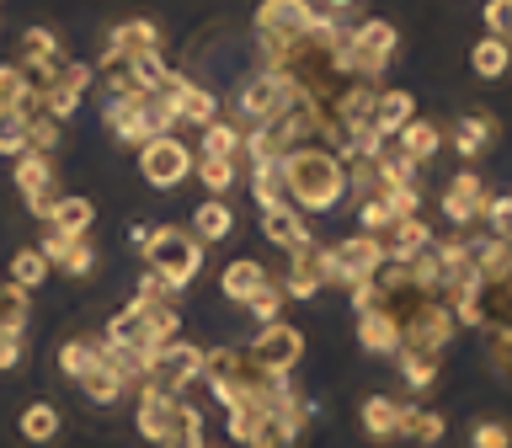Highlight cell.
Instances as JSON below:
<instances>
[{
	"mask_svg": "<svg viewBox=\"0 0 512 448\" xmlns=\"http://www.w3.org/2000/svg\"><path fill=\"white\" fill-rule=\"evenodd\" d=\"M278 171H283V198L299 214H331L347 198V166L326 144H304V150L283 155Z\"/></svg>",
	"mask_w": 512,
	"mask_h": 448,
	"instance_id": "obj_1",
	"label": "cell"
},
{
	"mask_svg": "<svg viewBox=\"0 0 512 448\" xmlns=\"http://www.w3.org/2000/svg\"><path fill=\"white\" fill-rule=\"evenodd\" d=\"M395 48H400V32L384 22V16H368V22L347 27L342 38H336L331 59H336V70H342L347 80H379L384 70H390Z\"/></svg>",
	"mask_w": 512,
	"mask_h": 448,
	"instance_id": "obj_2",
	"label": "cell"
},
{
	"mask_svg": "<svg viewBox=\"0 0 512 448\" xmlns=\"http://www.w3.org/2000/svg\"><path fill=\"white\" fill-rule=\"evenodd\" d=\"M310 27H315L310 0H262L256 6V48H262V64L283 59L294 43H304Z\"/></svg>",
	"mask_w": 512,
	"mask_h": 448,
	"instance_id": "obj_3",
	"label": "cell"
},
{
	"mask_svg": "<svg viewBox=\"0 0 512 448\" xmlns=\"http://www.w3.org/2000/svg\"><path fill=\"white\" fill-rule=\"evenodd\" d=\"M262 379L267 374L251 363L246 347H208L203 352V384H208V395H214L224 411H230L235 400H246Z\"/></svg>",
	"mask_w": 512,
	"mask_h": 448,
	"instance_id": "obj_4",
	"label": "cell"
},
{
	"mask_svg": "<svg viewBox=\"0 0 512 448\" xmlns=\"http://www.w3.org/2000/svg\"><path fill=\"white\" fill-rule=\"evenodd\" d=\"M144 256H150V272H160L171 288H187L203 272V246L192 240V230H176V224H155Z\"/></svg>",
	"mask_w": 512,
	"mask_h": 448,
	"instance_id": "obj_5",
	"label": "cell"
},
{
	"mask_svg": "<svg viewBox=\"0 0 512 448\" xmlns=\"http://www.w3.org/2000/svg\"><path fill=\"white\" fill-rule=\"evenodd\" d=\"M288 102H294V86H288L278 70H256V75L240 80V91H235V112H240V123H251V128L272 123Z\"/></svg>",
	"mask_w": 512,
	"mask_h": 448,
	"instance_id": "obj_6",
	"label": "cell"
},
{
	"mask_svg": "<svg viewBox=\"0 0 512 448\" xmlns=\"http://www.w3.org/2000/svg\"><path fill=\"white\" fill-rule=\"evenodd\" d=\"M384 262V246H379V235H347V240H336L331 246V288H347V294H358V288L379 272Z\"/></svg>",
	"mask_w": 512,
	"mask_h": 448,
	"instance_id": "obj_7",
	"label": "cell"
},
{
	"mask_svg": "<svg viewBox=\"0 0 512 448\" xmlns=\"http://www.w3.org/2000/svg\"><path fill=\"white\" fill-rule=\"evenodd\" d=\"M251 363L262 368V374H278V379H288L299 368V358H304V331L299 326H288V320H272V326H256V336H251Z\"/></svg>",
	"mask_w": 512,
	"mask_h": 448,
	"instance_id": "obj_8",
	"label": "cell"
},
{
	"mask_svg": "<svg viewBox=\"0 0 512 448\" xmlns=\"http://www.w3.org/2000/svg\"><path fill=\"white\" fill-rule=\"evenodd\" d=\"M454 331H459V320H454V310H448L443 299H422L416 310L400 320V347H411V352H438L454 342Z\"/></svg>",
	"mask_w": 512,
	"mask_h": 448,
	"instance_id": "obj_9",
	"label": "cell"
},
{
	"mask_svg": "<svg viewBox=\"0 0 512 448\" xmlns=\"http://www.w3.org/2000/svg\"><path fill=\"white\" fill-rule=\"evenodd\" d=\"M192 150L176 134H160V139H150V144H139V176L150 187H160V192H171V187H182L187 176H192Z\"/></svg>",
	"mask_w": 512,
	"mask_h": 448,
	"instance_id": "obj_10",
	"label": "cell"
},
{
	"mask_svg": "<svg viewBox=\"0 0 512 448\" xmlns=\"http://www.w3.org/2000/svg\"><path fill=\"white\" fill-rule=\"evenodd\" d=\"M192 379H203V347L192 342H166L150 352V368H144V384L166 395H182Z\"/></svg>",
	"mask_w": 512,
	"mask_h": 448,
	"instance_id": "obj_11",
	"label": "cell"
},
{
	"mask_svg": "<svg viewBox=\"0 0 512 448\" xmlns=\"http://www.w3.org/2000/svg\"><path fill=\"white\" fill-rule=\"evenodd\" d=\"M16 192H22V203H27V214L32 219H43L48 224V214H54V203L64 198L59 192V171H54V160L48 155H16Z\"/></svg>",
	"mask_w": 512,
	"mask_h": 448,
	"instance_id": "obj_12",
	"label": "cell"
},
{
	"mask_svg": "<svg viewBox=\"0 0 512 448\" xmlns=\"http://www.w3.org/2000/svg\"><path fill=\"white\" fill-rule=\"evenodd\" d=\"M320 288H331V246H320V240L310 235L299 251H288L283 299H315Z\"/></svg>",
	"mask_w": 512,
	"mask_h": 448,
	"instance_id": "obj_13",
	"label": "cell"
},
{
	"mask_svg": "<svg viewBox=\"0 0 512 448\" xmlns=\"http://www.w3.org/2000/svg\"><path fill=\"white\" fill-rule=\"evenodd\" d=\"M486 203H491V192L475 171H459L454 182L443 187V214H448L454 230H470L475 219H486Z\"/></svg>",
	"mask_w": 512,
	"mask_h": 448,
	"instance_id": "obj_14",
	"label": "cell"
},
{
	"mask_svg": "<svg viewBox=\"0 0 512 448\" xmlns=\"http://www.w3.org/2000/svg\"><path fill=\"white\" fill-rule=\"evenodd\" d=\"M160 48V27L150 16H134V22H118L107 32V48H102V64H123L134 54H155Z\"/></svg>",
	"mask_w": 512,
	"mask_h": 448,
	"instance_id": "obj_15",
	"label": "cell"
},
{
	"mask_svg": "<svg viewBox=\"0 0 512 448\" xmlns=\"http://www.w3.org/2000/svg\"><path fill=\"white\" fill-rule=\"evenodd\" d=\"M91 80H96L91 64H64V70L48 80V118H54V123L70 118V112L80 107V96L91 91Z\"/></svg>",
	"mask_w": 512,
	"mask_h": 448,
	"instance_id": "obj_16",
	"label": "cell"
},
{
	"mask_svg": "<svg viewBox=\"0 0 512 448\" xmlns=\"http://www.w3.org/2000/svg\"><path fill=\"white\" fill-rule=\"evenodd\" d=\"M171 107H176V123L208 128V123L219 118V96L208 91V86H198V80H187V75L171 80Z\"/></svg>",
	"mask_w": 512,
	"mask_h": 448,
	"instance_id": "obj_17",
	"label": "cell"
},
{
	"mask_svg": "<svg viewBox=\"0 0 512 448\" xmlns=\"http://www.w3.org/2000/svg\"><path fill=\"white\" fill-rule=\"evenodd\" d=\"M38 251L48 256V267L70 272V278H86V272H96V246H91V235H86V240H70V235H54V230H48Z\"/></svg>",
	"mask_w": 512,
	"mask_h": 448,
	"instance_id": "obj_18",
	"label": "cell"
},
{
	"mask_svg": "<svg viewBox=\"0 0 512 448\" xmlns=\"http://www.w3.org/2000/svg\"><path fill=\"white\" fill-rule=\"evenodd\" d=\"M176 400H182V395H166V390H150V384H139V411H134L139 438H150V443L166 438L171 422H176Z\"/></svg>",
	"mask_w": 512,
	"mask_h": 448,
	"instance_id": "obj_19",
	"label": "cell"
},
{
	"mask_svg": "<svg viewBox=\"0 0 512 448\" xmlns=\"http://www.w3.org/2000/svg\"><path fill=\"white\" fill-rule=\"evenodd\" d=\"M390 144H395V155H406V160H411V166H427V160L443 150V128H438V123H427V118H411Z\"/></svg>",
	"mask_w": 512,
	"mask_h": 448,
	"instance_id": "obj_20",
	"label": "cell"
},
{
	"mask_svg": "<svg viewBox=\"0 0 512 448\" xmlns=\"http://www.w3.org/2000/svg\"><path fill=\"white\" fill-rule=\"evenodd\" d=\"M262 235H267L278 251H299L304 240H310V224H304L299 208L278 203V208H262Z\"/></svg>",
	"mask_w": 512,
	"mask_h": 448,
	"instance_id": "obj_21",
	"label": "cell"
},
{
	"mask_svg": "<svg viewBox=\"0 0 512 448\" xmlns=\"http://www.w3.org/2000/svg\"><path fill=\"white\" fill-rule=\"evenodd\" d=\"M267 283H272V278H267V267H262V262H251V256H240V262H230V267L219 272V294H224V299H235V304H251Z\"/></svg>",
	"mask_w": 512,
	"mask_h": 448,
	"instance_id": "obj_22",
	"label": "cell"
},
{
	"mask_svg": "<svg viewBox=\"0 0 512 448\" xmlns=\"http://www.w3.org/2000/svg\"><path fill=\"white\" fill-rule=\"evenodd\" d=\"M96 224V203L80 198V192H64V198L54 203V214H48V230L54 235H70V240H86Z\"/></svg>",
	"mask_w": 512,
	"mask_h": 448,
	"instance_id": "obj_23",
	"label": "cell"
},
{
	"mask_svg": "<svg viewBox=\"0 0 512 448\" xmlns=\"http://www.w3.org/2000/svg\"><path fill=\"white\" fill-rule=\"evenodd\" d=\"M230 230H235V208L224 198H203L192 208V240L198 246H219V240H230Z\"/></svg>",
	"mask_w": 512,
	"mask_h": 448,
	"instance_id": "obj_24",
	"label": "cell"
},
{
	"mask_svg": "<svg viewBox=\"0 0 512 448\" xmlns=\"http://www.w3.org/2000/svg\"><path fill=\"white\" fill-rule=\"evenodd\" d=\"M379 246H384L390 262H416V256L432 246V230L422 219H400V224H390V230L379 235Z\"/></svg>",
	"mask_w": 512,
	"mask_h": 448,
	"instance_id": "obj_25",
	"label": "cell"
},
{
	"mask_svg": "<svg viewBox=\"0 0 512 448\" xmlns=\"http://www.w3.org/2000/svg\"><path fill=\"white\" fill-rule=\"evenodd\" d=\"M358 342H363V352L395 358L400 352V320L384 315V310H358Z\"/></svg>",
	"mask_w": 512,
	"mask_h": 448,
	"instance_id": "obj_26",
	"label": "cell"
},
{
	"mask_svg": "<svg viewBox=\"0 0 512 448\" xmlns=\"http://www.w3.org/2000/svg\"><path fill=\"white\" fill-rule=\"evenodd\" d=\"M400 416H406V406H400V400H390V395H368V400H363V432H368L374 443L400 438Z\"/></svg>",
	"mask_w": 512,
	"mask_h": 448,
	"instance_id": "obj_27",
	"label": "cell"
},
{
	"mask_svg": "<svg viewBox=\"0 0 512 448\" xmlns=\"http://www.w3.org/2000/svg\"><path fill=\"white\" fill-rule=\"evenodd\" d=\"M128 80H134L139 96H160V91H171L176 70L160 59V48H155V54H134V59H128Z\"/></svg>",
	"mask_w": 512,
	"mask_h": 448,
	"instance_id": "obj_28",
	"label": "cell"
},
{
	"mask_svg": "<svg viewBox=\"0 0 512 448\" xmlns=\"http://www.w3.org/2000/svg\"><path fill=\"white\" fill-rule=\"evenodd\" d=\"M107 342H118V347H134V352H144V358H150L155 352V342H150V326H144V315L134 310V304H123L118 315L107 320Z\"/></svg>",
	"mask_w": 512,
	"mask_h": 448,
	"instance_id": "obj_29",
	"label": "cell"
},
{
	"mask_svg": "<svg viewBox=\"0 0 512 448\" xmlns=\"http://www.w3.org/2000/svg\"><path fill=\"white\" fill-rule=\"evenodd\" d=\"M411 118H416L411 91H379V102H374V134L395 139V134H400V128H406Z\"/></svg>",
	"mask_w": 512,
	"mask_h": 448,
	"instance_id": "obj_30",
	"label": "cell"
},
{
	"mask_svg": "<svg viewBox=\"0 0 512 448\" xmlns=\"http://www.w3.org/2000/svg\"><path fill=\"white\" fill-rule=\"evenodd\" d=\"M491 139H496V118H491V112H470V118L454 123V150H459L464 160L486 155Z\"/></svg>",
	"mask_w": 512,
	"mask_h": 448,
	"instance_id": "obj_31",
	"label": "cell"
},
{
	"mask_svg": "<svg viewBox=\"0 0 512 448\" xmlns=\"http://www.w3.org/2000/svg\"><path fill=\"white\" fill-rule=\"evenodd\" d=\"M6 283H16L22 294H32V288L48 283V256L38 246H16L11 251V267H6Z\"/></svg>",
	"mask_w": 512,
	"mask_h": 448,
	"instance_id": "obj_32",
	"label": "cell"
},
{
	"mask_svg": "<svg viewBox=\"0 0 512 448\" xmlns=\"http://www.w3.org/2000/svg\"><path fill=\"white\" fill-rule=\"evenodd\" d=\"M443 432H448V422L432 406H406V416H400V438H411L416 448L443 443Z\"/></svg>",
	"mask_w": 512,
	"mask_h": 448,
	"instance_id": "obj_33",
	"label": "cell"
},
{
	"mask_svg": "<svg viewBox=\"0 0 512 448\" xmlns=\"http://www.w3.org/2000/svg\"><path fill=\"white\" fill-rule=\"evenodd\" d=\"M470 70H475V80H502V75L512 70V43L480 38V43L470 48Z\"/></svg>",
	"mask_w": 512,
	"mask_h": 448,
	"instance_id": "obj_34",
	"label": "cell"
},
{
	"mask_svg": "<svg viewBox=\"0 0 512 448\" xmlns=\"http://www.w3.org/2000/svg\"><path fill=\"white\" fill-rule=\"evenodd\" d=\"M59 422H64V416H59L54 400H32L16 427H22V438H27V443H54V438H59Z\"/></svg>",
	"mask_w": 512,
	"mask_h": 448,
	"instance_id": "obj_35",
	"label": "cell"
},
{
	"mask_svg": "<svg viewBox=\"0 0 512 448\" xmlns=\"http://www.w3.org/2000/svg\"><path fill=\"white\" fill-rule=\"evenodd\" d=\"M160 448H208L203 443V411L187 406V400H176V422H171L166 438H160Z\"/></svg>",
	"mask_w": 512,
	"mask_h": 448,
	"instance_id": "obj_36",
	"label": "cell"
},
{
	"mask_svg": "<svg viewBox=\"0 0 512 448\" xmlns=\"http://www.w3.org/2000/svg\"><path fill=\"white\" fill-rule=\"evenodd\" d=\"M59 368H64V379H86L91 368H96V336H70V342L59 347Z\"/></svg>",
	"mask_w": 512,
	"mask_h": 448,
	"instance_id": "obj_37",
	"label": "cell"
},
{
	"mask_svg": "<svg viewBox=\"0 0 512 448\" xmlns=\"http://www.w3.org/2000/svg\"><path fill=\"white\" fill-rule=\"evenodd\" d=\"M395 363H400V379H406L411 390H432V384H438V358H432V352L400 347V352H395Z\"/></svg>",
	"mask_w": 512,
	"mask_h": 448,
	"instance_id": "obj_38",
	"label": "cell"
},
{
	"mask_svg": "<svg viewBox=\"0 0 512 448\" xmlns=\"http://www.w3.org/2000/svg\"><path fill=\"white\" fill-rule=\"evenodd\" d=\"M80 390H86V395L96 400V406H118V400L128 395V384H123L118 374H112V368H107L102 358H96V368H91L86 379H80Z\"/></svg>",
	"mask_w": 512,
	"mask_h": 448,
	"instance_id": "obj_39",
	"label": "cell"
},
{
	"mask_svg": "<svg viewBox=\"0 0 512 448\" xmlns=\"http://www.w3.org/2000/svg\"><path fill=\"white\" fill-rule=\"evenodd\" d=\"M32 139V118L22 107H0V155H27Z\"/></svg>",
	"mask_w": 512,
	"mask_h": 448,
	"instance_id": "obj_40",
	"label": "cell"
},
{
	"mask_svg": "<svg viewBox=\"0 0 512 448\" xmlns=\"http://www.w3.org/2000/svg\"><path fill=\"white\" fill-rule=\"evenodd\" d=\"M240 139H246V134H240L235 123L214 118V123L203 128V160H235L240 155Z\"/></svg>",
	"mask_w": 512,
	"mask_h": 448,
	"instance_id": "obj_41",
	"label": "cell"
},
{
	"mask_svg": "<svg viewBox=\"0 0 512 448\" xmlns=\"http://www.w3.org/2000/svg\"><path fill=\"white\" fill-rule=\"evenodd\" d=\"M251 198H256V208H278V203H288V198H283V171H278V160H262V166H251Z\"/></svg>",
	"mask_w": 512,
	"mask_h": 448,
	"instance_id": "obj_42",
	"label": "cell"
},
{
	"mask_svg": "<svg viewBox=\"0 0 512 448\" xmlns=\"http://www.w3.org/2000/svg\"><path fill=\"white\" fill-rule=\"evenodd\" d=\"M27 315H32V299L16 283H0V331H27Z\"/></svg>",
	"mask_w": 512,
	"mask_h": 448,
	"instance_id": "obj_43",
	"label": "cell"
},
{
	"mask_svg": "<svg viewBox=\"0 0 512 448\" xmlns=\"http://www.w3.org/2000/svg\"><path fill=\"white\" fill-rule=\"evenodd\" d=\"M192 176H198V182L208 187V198H224V192H230L235 187V160H203L198 155V166H192Z\"/></svg>",
	"mask_w": 512,
	"mask_h": 448,
	"instance_id": "obj_44",
	"label": "cell"
},
{
	"mask_svg": "<svg viewBox=\"0 0 512 448\" xmlns=\"http://www.w3.org/2000/svg\"><path fill=\"white\" fill-rule=\"evenodd\" d=\"M470 448H512V422H502V416L470 422Z\"/></svg>",
	"mask_w": 512,
	"mask_h": 448,
	"instance_id": "obj_45",
	"label": "cell"
},
{
	"mask_svg": "<svg viewBox=\"0 0 512 448\" xmlns=\"http://www.w3.org/2000/svg\"><path fill=\"white\" fill-rule=\"evenodd\" d=\"M27 91H32V80L22 64H0V107H22Z\"/></svg>",
	"mask_w": 512,
	"mask_h": 448,
	"instance_id": "obj_46",
	"label": "cell"
},
{
	"mask_svg": "<svg viewBox=\"0 0 512 448\" xmlns=\"http://www.w3.org/2000/svg\"><path fill=\"white\" fill-rule=\"evenodd\" d=\"M486 235H496V240L512 246V192H502V198L486 203Z\"/></svg>",
	"mask_w": 512,
	"mask_h": 448,
	"instance_id": "obj_47",
	"label": "cell"
},
{
	"mask_svg": "<svg viewBox=\"0 0 512 448\" xmlns=\"http://www.w3.org/2000/svg\"><path fill=\"white\" fill-rule=\"evenodd\" d=\"M246 310L256 315V326H272V320H283V288H278V283H267L262 294L246 304Z\"/></svg>",
	"mask_w": 512,
	"mask_h": 448,
	"instance_id": "obj_48",
	"label": "cell"
},
{
	"mask_svg": "<svg viewBox=\"0 0 512 448\" xmlns=\"http://www.w3.org/2000/svg\"><path fill=\"white\" fill-rule=\"evenodd\" d=\"M486 38L512 43V0H486Z\"/></svg>",
	"mask_w": 512,
	"mask_h": 448,
	"instance_id": "obj_49",
	"label": "cell"
},
{
	"mask_svg": "<svg viewBox=\"0 0 512 448\" xmlns=\"http://www.w3.org/2000/svg\"><path fill=\"white\" fill-rule=\"evenodd\" d=\"M54 144H59V123H54V118H32L27 150H32V155H54Z\"/></svg>",
	"mask_w": 512,
	"mask_h": 448,
	"instance_id": "obj_50",
	"label": "cell"
},
{
	"mask_svg": "<svg viewBox=\"0 0 512 448\" xmlns=\"http://www.w3.org/2000/svg\"><path fill=\"white\" fill-rule=\"evenodd\" d=\"M155 299H176V288L160 278V272H144L139 288H134V304H155Z\"/></svg>",
	"mask_w": 512,
	"mask_h": 448,
	"instance_id": "obj_51",
	"label": "cell"
},
{
	"mask_svg": "<svg viewBox=\"0 0 512 448\" xmlns=\"http://www.w3.org/2000/svg\"><path fill=\"white\" fill-rule=\"evenodd\" d=\"M22 352H27V336L22 331H0V374H11V368L22 363Z\"/></svg>",
	"mask_w": 512,
	"mask_h": 448,
	"instance_id": "obj_52",
	"label": "cell"
},
{
	"mask_svg": "<svg viewBox=\"0 0 512 448\" xmlns=\"http://www.w3.org/2000/svg\"><path fill=\"white\" fill-rule=\"evenodd\" d=\"M491 368L502 379H512V331H496L491 336Z\"/></svg>",
	"mask_w": 512,
	"mask_h": 448,
	"instance_id": "obj_53",
	"label": "cell"
},
{
	"mask_svg": "<svg viewBox=\"0 0 512 448\" xmlns=\"http://www.w3.org/2000/svg\"><path fill=\"white\" fill-rule=\"evenodd\" d=\"M150 224H134V230H128V246H134V251H144V246H150Z\"/></svg>",
	"mask_w": 512,
	"mask_h": 448,
	"instance_id": "obj_54",
	"label": "cell"
},
{
	"mask_svg": "<svg viewBox=\"0 0 512 448\" xmlns=\"http://www.w3.org/2000/svg\"><path fill=\"white\" fill-rule=\"evenodd\" d=\"M326 6H331V11H347V6H358V0H326Z\"/></svg>",
	"mask_w": 512,
	"mask_h": 448,
	"instance_id": "obj_55",
	"label": "cell"
}]
</instances>
